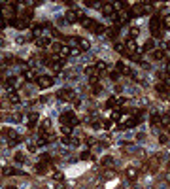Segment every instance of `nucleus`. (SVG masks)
Instances as JSON below:
<instances>
[{
  "label": "nucleus",
  "mask_w": 170,
  "mask_h": 189,
  "mask_svg": "<svg viewBox=\"0 0 170 189\" xmlns=\"http://www.w3.org/2000/svg\"><path fill=\"white\" fill-rule=\"evenodd\" d=\"M125 174H127V178H129L131 182H136V178H138V170H136L134 167H129Z\"/></svg>",
  "instance_id": "f3484780"
},
{
  "label": "nucleus",
  "mask_w": 170,
  "mask_h": 189,
  "mask_svg": "<svg viewBox=\"0 0 170 189\" xmlns=\"http://www.w3.org/2000/svg\"><path fill=\"white\" fill-rule=\"evenodd\" d=\"M62 132L68 136V134H72V129H70V127H62Z\"/></svg>",
  "instance_id": "09e8293b"
},
{
  "label": "nucleus",
  "mask_w": 170,
  "mask_h": 189,
  "mask_svg": "<svg viewBox=\"0 0 170 189\" xmlns=\"http://www.w3.org/2000/svg\"><path fill=\"white\" fill-rule=\"evenodd\" d=\"M138 34H140V29H138V27H132V29L129 30V38H131V40H134Z\"/></svg>",
  "instance_id": "2f4dec72"
},
{
  "label": "nucleus",
  "mask_w": 170,
  "mask_h": 189,
  "mask_svg": "<svg viewBox=\"0 0 170 189\" xmlns=\"http://www.w3.org/2000/svg\"><path fill=\"white\" fill-rule=\"evenodd\" d=\"M151 4H136V6H132V10H131V17H138V15H144V13H148L151 8H149Z\"/></svg>",
  "instance_id": "423d86ee"
},
{
  "label": "nucleus",
  "mask_w": 170,
  "mask_h": 189,
  "mask_svg": "<svg viewBox=\"0 0 170 189\" xmlns=\"http://www.w3.org/2000/svg\"><path fill=\"white\" fill-rule=\"evenodd\" d=\"M149 29H151L153 38H161V34H163V21H161V17H159V15H155V17L151 19Z\"/></svg>",
  "instance_id": "f03ea898"
},
{
  "label": "nucleus",
  "mask_w": 170,
  "mask_h": 189,
  "mask_svg": "<svg viewBox=\"0 0 170 189\" xmlns=\"http://www.w3.org/2000/svg\"><path fill=\"white\" fill-rule=\"evenodd\" d=\"M159 142H161V144H166V142H168V136H166V134H159Z\"/></svg>",
  "instance_id": "37998d69"
},
{
  "label": "nucleus",
  "mask_w": 170,
  "mask_h": 189,
  "mask_svg": "<svg viewBox=\"0 0 170 189\" xmlns=\"http://www.w3.org/2000/svg\"><path fill=\"white\" fill-rule=\"evenodd\" d=\"M49 44H51V40H49V38H45V36H42V38L36 40V45H38V47H47Z\"/></svg>",
  "instance_id": "5701e85b"
},
{
  "label": "nucleus",
  "mask_w": 170,
  "mask_h": 189,
  "mask_svg": "<svg viewBox=\"0 0 170 189\" xmlns=\"http://www.w3.org/2000/svg\"><path fill=\"white\" fill-rule=\"evenodd\" d=\"M125 51L127 53H136V42L134 40H127V44H125Z\"/></svg>",
  "instance_id": "dca6fc26"
},
{
  "label": "nucleus",
  "mask_w": 170,
  "mask_h": 189,
  "mask_svg": "<svg viewBox=\"0 0 170 189\" xmlns=\"http://www.w3.org/2000/svg\"><path fill=\"white\" fill-rule=\"evenodd\" d=\"M119 189H123V187H119Z\"/></svg>",
  "instance_id": "0e129e2a"
},
{
  "label": "nucleus",
  "mask_w": 170,
  "mask_h": 189,
  "mask_svg": "<svg viewBox=\"0 0 170 189\" xmlns=\"http://www.w3.org/2000/svg\"><path fill=\"white\" fill-rule=\"evenodd\" d=\"M57 99H61V100H72V99H74V91H72V89H61L59 93H57Z\"/></svg>",
  "instance_id": "1a4fd4ad"
},
{
  "label": "nucleus",
  "mask_w": 170,
  "mask_h": 189,
  "mask_svg": "<svg viewBox=\"0 0 170 189\" xmlns=\"http://www.w3.org/2000/svg\"><path fill=\"white\" fill-rule=\"evenodd\" d=\"M61 123H62V127L74 129V127L80 123V119H78V115H76L74 112H62V113H61Z\"/></svg>",
  "instance_id": "f257e3e1"
},
{
  "label": "nucleus",
  "mask_w": 170,
  "mask_h": 189,
  "mask_svg": "<svg viewBox=\"0 0 170 189\" xmlns=\"http://www.w3.org/2000/svg\"><path fill=\"white\" fill-rule=\"evenodd\" d=\"M76 44H78V49H80V51H87L89 47H91V42H89V40H85V38H78V40H76Z\"/></svg>",
  "instance_id": "4468645a"
},
{
  "label": "nucleus",
  "mask_w": 170,
  "mask_h": 189,
  "mask_svg": "<svg viewBox=\"0 0 170 189\" xmlns=\"http://www.w3.org/2000/svg\"><path fill=\"white\" fill-rule=\"evenodd\" d=\"M13 159H15L19 164H21V163H25V157H23V153H15V157H13Z\"/></svg>",
  "instance_id": "79ce46f5"
},
{
  "label": "nucleus",
  "mask_w": 170,
  "mask_h": 189,
  "mask_svg": "<svg viewBox=\"0 0 170 189\" xmlns=\"http://www.w3.org/2000/svg\"><path fill=\"white\" fill-rule=\"evenodd\" d=\"M2 6H4V8L0 10V12H2V17H4V19H10V23H11L13 17H15V8H13L15 4L10 2V4H2Z\"/></svg>",
  "instance_id": "39448f33"
},
{
  "label": "nucleus",
  "mask_w": 170,
  "mask_h": 189,
  "mask_svg": "<svg viewBox=\"0 0 170 189\" xmlns=\"http://www.w3.org/2000/svg\"><path fill=\"white\" fill-rule=\"evenodd\" d=\"M36 170H38L40 174H44V172L47 170V167H45V163H38V164H36Z\"/></svg>",
  "instance_id": "4c0bfd02"
},
{
  "label": "nucleus",
  "mask_w": 170,
  "mask_h": 189,
  "mask_svg": "<svg viewBox=\"0 0 170 189\" xmlns=\"http://www.w3.org/2000/svg\"><path fill=\"white\" fill-rule=\"evenodd\" d=\"M10 25H13L15 29H19V30H25L29 25H30V23L29 21H25V19H13L11 23H10Z\"/></svg>",
  "instance_id": "ddd939ff"
},
{
  "label": "nucleus",
  "mask_w": 170,
  "mask_h": 189,
  "mask_svg": "<svg viewBox=\"0 0 170 189\" xmlns=\"http://www.w3.org/2000/svg\"><path fill=\"white\" fill-rule=\"evenodd\" d=\"M2 174H4V176H19V174H23V172H21V170H15V168H11V167H6Z\"/></svg>",
  "instance_id": "412c9836"
},
{
  "label": "nucleus",
  "mask_w": 170,
  "mask_h": 189,
  "mask_svg": "<svg viewBox=\"0 0 170 189\" xmlns=\"http://www.w3.org/2000/svg\"><path fill=\"white\" fill-rule=\"evenodd\" d=\"M61 47H62V44H57V42H55V44H51V49H53V53H55V55H59Z\"/></svg>",
  "instance_id": "e433bc0d"
},
{
  "label": "nucleus",
  "mask_w": 170,
  "mask_h": 189,
  "mask_svg": "<svg viewBox=\"0 0 170 189\" xmlns=\"http://www.w3.org/2000/svg\"><path fill=\"white\" fill-rule=\"evenodd\" d=\"M6 27V19L2 17V12H0V29H4Z\"/></svg>",
  "instance_id": "a18cd8bd"
},
{
  "label": "nucleus",
  "mask_w": 170,
  "mask_h": 189,
  "mask_svg": "<svg viewBox=\"0 0 170 189\" xmlns=\"http://www.w3.org/2000/svg\"><path fill=\"white\" fill-rule=\"evenodd\" d=\"M8 102H10V104H19V102H21V97H19L17 93H10V94H8Z\"/></svg>",
  "instance_id": "aec40b11"
},
{
  "label": "nucleus",
  "mask_w": 170,
  "mask_h": 189,
  "mask_svg": "<svg viewBox=\"0 0 170 189\" xmlns=\"http://www.w3.org/2000/svg\"><path fill=\"white\" fill-rule=\"evenodd\" d=\"M106 34H108V38H112V40H115V38H117V34H119V27H117V25H113V27H110V29L106 30Z\"/></svg>",
  "instance_id": "a211bd4d"
},
{
  "label": "nucleus",
  "mask_w": 170,
  "mask_h": 189,
  "mask_svg": "<svg viewBox=\"0 0 170 189\" xmlns=\"http://www.w3.org/2000/svg\"><path fill=\"white\" fill-rule=\"evenodd\" d=\"M85 142H87V146H93V142H94V140H93L91 136H87V138H85Z\"/></svg>",
  "instance_id": "864d4df0"
},
{
  "label": "nucleus",
  "mask_w": 170,
  "mask_h": 189,
  "mask_svg": "<svg viewBox=\"0 0 170 189\" xmlns=\"http://www.w3.org/2000/svg\"><path fill=\"white\" fill-rule=\"evenodd\" d=\"M70 140H72L70 136H64V138H62V144H70Z\"/></svg>",
  "instance_id": "5fc2aeb1"
},
{
  "label": "nucleus",
  "mask_w": 170,
  "mask_h": 189,
  "mask_svg": "<svg viewBox=\"0 0 170 189\" xmlns=\"http://www.w3.org/2000/svg\"><path fill=\"white\" fill-rule=\"evenodd\" d=\"M110 76H112V80H117V76H119V72H117V70H115V72H112Z\"/></svg>",
  "instance_id": "6e6d98bb"
},
{
  "label": "nucleus",
  "mask_w": 170,
  "mask_h": 189,
  "mask_svg": "<svg viewBox=\"0 0 170 189\" xmlns=\"http://www.w3.org/2000/svg\"><path fill=\"white\" fill-rule=\"evenodd\" d=\"M42 30H44V27L42 25H36V27H32V36L38 40V38H42Z\"/></svg>",
  "instance_id": "393cba45"
},
{
  "label": "nucleus",
  "mask_w": 170,
  "mask_h": 189,
  "mask_svg": "<svg viewBox=\"0 0 170 189\" xmlns=\"http://www.w3.org/2000/svg\"><path fill=\"white\" fill-rule=\"evenodd\" d=\"M55 189H64V183H62V182H59V183L55 185Z\"/></svg>",
  "instance_id": "4d7b16f0"
},
{
  "label": "nucleus",
  "mask_w": 170,
  "mask_h": 189,
  "mask_svg": "<svg viewBox=\"0 0 170 189\" xmlns=\"http://www.w3.org/2000/svg\"><path fill=\"white\" fill-rule=\"evenodd\" d=\"M163 29H168L170 30V13L163 17Z\"/></svg>",
  "instance_id": "f704fd0d"
},
{
  "label": "nucleus",
  "mask_w": 170,
  "mask_h": 189,
  "mask_svg": "<svg viewBox=\"0 0 170 189\" xmlns=\"http://www.w3.org/2000/svg\"><path fill=\"white\" fill-rule=\"evenodd\" d=\"M106 29H104V25H100V23H96V27H94V34H102Z\"/></svg>",
  "instance_id": "58836bf2"
},
{
  "label": "nucleus",
  "mask_w": 170,
  "mask_h": 189,
  "mask_svg": "<svg viewBox=\"0 0 170 189\" xmlns=\"http://www.w3.org/2000/svg\"><path fill=\"white\" fill-rule=\"evenodd\" d=\"M51 176H53V180H57V182H61V180H62V172H59V170H55Z\"/></svg>",
  "instance_id": "ea45409f"
},
{
  "label": "nucleus",
  "mask_w": 170,
  "mask_h": 189,
  "mask_svg": "<svg viewBox=\"0 0 170 189\" xmlns=\"http://www.w3.org/2000/svg\"><path fill=\"white\" fill-rule=\"evenodd\" d=\"M81 27H83V29H87V30H91V32H94L96 21H94V19H87V17H83V19H81Z\"/></svg>",
  "instance_id": "f8f14e48"
},
{
  "label": "nucleus",
  "mask_w": 170,
  "mask_h": 189,
  "mask_svg": "<svg viewBox=\"0 0 170 189\" xmlns=\"http://www.w3.org/2000/svg\"><path fill=\"white\" fill-rule=\"evenodd\" d=\"M80 19H83V10H80V8H70V10L66 12V21L74 23V21H80Z\"/></svg>",
  "instance_id": "20e7f679"
},
{
  "label": "nucleus",
  "mask_w": 170,
  "mask_h": 189,
  "mask_svg": "<svg viewBox=\"0 0 170 189\" xmlns=\"http://www.w3.org/2000/svg\"><path fill=\"white\" fill-rule=\"evenodd\" d=\"M161 125H166V127H170V113H164V115H161Z\"/></svg>",
  "instance_id": "72a5a7b5"
},
{
  "label": "nucleus",
  "mask_w": 170,
  "mask_h": 189,
  "mask_svg": "<svg viewBox=\"0 0 170 189\" xmlns=\"http://www.w3.org/2000/svg\"><path fill=\"white\" fill-rule=\"evenodd\" d=\"M6 189H17V187H13V185H10V187H6Z\"/></svg>",
  "instance_id": "052dcab7"
},
{
  "label": "nucleus",
  "mask_w": 170,
  "mask_h": 189,
  "mask_svg": "<svg viewBox=\"0 0 170 189\" xmlns=\"http://www.w3.org/2000/svg\"><path fill=\"white\" fill-rule=\"evenodd\" d=\"M104 164H112V161H110V157H104V161H102Z\"/></svg>",
  "instance_id": "13d9d810"
},
{
  "label": "nucleus",
  "mask_w": 170,
  "mask_h": 189,
  "mask_svg": "<svg viewBox=\"0 0 170 189\" xmlns=\"http://www.w3.org/2000/svg\"><path fill=\"white\" fill-rule=\"evenodd\" d=\"M81 159H91V153H89V150L81 151Z\"/></svg>",
  "instance_id": "49530a36"
},
{
  "label": "nucleus",
  "mask_w": 170,
  "mask_h": 189,
  "mask_svg": "<svg viewBox=\"0 0 170 189\" xmlns=\"http://www.w3.org/2000/svg\"><path fill=\"white\" fill-rule=\"evenodd\" d=\"M168 170H170V163H168Z\"/></svg>",
  "instance_id": "680f3d73"
},
{
  "label": "nucleus",
  "mask_w": 170,
  "mask_h": 189,
  "mask_svg": "<svg viewBox=\"0 0 170 189\" xmlns=\"http://www.w3.org/2000/svg\"><path fill=\"white\" fill-rule=\"evenodd\" d=\"M36 123H38V113H30L27 117V127L29 129H36Z\"/></svg>",
  "instance_id": "2eb2a0df"
},
{
  "label": "nucleus",
  "mask_w": 170,
  "mask_h": 189,
  "mask_svg": "<svg viewBox=\"0 0 170 189\" xmlns=\"http://www.w3.org/2000/svg\"><path fill=\"white\" fill-rule=\"evenodd\" d=\"M166 49H168V51H170V42H168V44H166Z\"/></svg>",
  "instance_id": "bf43d9fd"
},
{
  "label": "nucleus",
  "mask_w": 170,
  "mask_h": 189,
  "mask_svg": "<svg viewBox=\"0 0 170 189\" xmlns=\"http://www.w3.org/2000/svg\"><path fill=\"white\" fill-rule=\"evenodd\" d=\"M155 89H157L159 93H163V94H166V91H168V87H166V85H164L163 81H159V83L155 85Z\"/></svg>",
  "instance_id": "473e14b6"
},
{
  "label": "nucleus",
  "mask_w": 170,
  "mask_h": 189,
  "mask_svg": "<svg viewBox=\"0 0 170 189\" xmlns=\"http://www.w3.org/2000/svg\"><path fill=\"white\" fill-rule=\"evenodd\" d=\"M51 70L55 74H61L62 72V59H59V61H55L53 64H51Z\"/></svg>",
  "instance_id": "6ab92c4d"
},
{
  "label": "nucleus",
  "mask_w": 170,
  "mask_h": 189,
  "mask_svg": "<svg viewBox=\"0 0 170 189\" xmlns=\"http://www.w3.org/2000/svg\"><path fill=\"white\" fill-rule=\"evenodd\" d=\"M85 74H87L89 78L99 76V72H96V68H94V66H85Z\"/></svg>",
  "instance_id": "bb28decb"
},
{
  "label": "nucleus",
  "mask_w": 170,
  "mask_h": 189,
  "mask_svg": "<svg viewBox=\"0 0 170 189\" xmlns=\"http://www.w3.org/2000/svg\"><path fill=\"white\" fill-rule=\"evenodd\" d=\"M4 87H6L10 93H15V89H19V83H17L15 78H8V80L4 81Z\"/></svg>",
  "instance_id": "9b49d317"
},
{
  "label": "nucleus",
  "mask_w": 170,
  "mask_h": 189,
  "mask_svg": "<svg viewBox=\"0 0 170 189\" xmlns=\"http://www.w3.org/2000/svg\"><path fill=\"white\" fill-rule=\"evenodd\" d=\"M85 6H89V8H93V6H96V2H93V0H87V2H85Z\"/></svg>",
  "instance_id": "603ef678"
},
{
  "label": "nucleus",
  "mask_w": 170,
  "mask_h": 189,
  "mask_svg": "<svg viewBox=\"0 0 170 189\" xmlns=\"http://www.w3.org/2000/svg\"><path fill=\"white\" fill-rule=\"evenodd\" d=\"M148 167H149V170H153V172H155V170H157V167H159V157H151Z\"/></svg>",
  "instance_id": "b1692460"
},
{
  "label": "nucleus",
  "mask_w": 170,
  "mask_h": 189,
  "mask_svg": "<svg viewBox=\"0 0 170 189\" xmlns=\"http://www.w3.org/2000/svg\"><path fill=\"white\" fill-rule=\"evenodd\" d=\"M68 55H70V47H68V45H62V47H61V51H59V57L64 61Z\"/></svg>",
  "instance_id": "a878e982"
},
{
  "label": "nucleus",
  "mask_w": 170,
  "mask_h": 189,
  "mask_svg": "<svg viewBox=\"0 0 170 189\" xmlns=\"http://www.w3.org/2000/svg\"><path fill=\"white\" fill-rule=\"evenodd\" d=\"M151 125L153 127L161 125V113H151Z\"/></svg>",
  "instance_id": "c756f323"
},
{
  "label": "nucleus",
  "mask_w": 170,
  "mask_h": 189,
  "mask_svg": "<svg viewBox=\"0 0 170 189\" xmlns=\"http://www.w3.org/2000/svg\"><path fill=\"white\" fill-rule=\"evenodd\" d=\"M49 129H51V121H49V119H44V121H42V129H40V131L47 132Z\"/></svg>",
  "instance_id": "7c9ffc66"
},
{
  "label": "nucleus",
  "mask_w": 170,
  "mask_h": 189,
  "mask_svg": "<svg viewBox=\"0 0 170 189\" xmlns=\"http://www.w3.org/2000/svg\"><path fill=\"white\" fill-rule=\"evenodd\" d=\"M40 161H42V163H45V164H47V163H49V161H51V155H47V153H44V155H42V157H40Z\"/></svg>",
  "instance_id": "a19ab883"
},
{
  "label": "nucleus",
  "mask_w": 170,
  "mask_h": 189,
  "mask_svg": "<svg viewBox=\"0 0 170 189\" xmlns=\"http://www.w3.org/2000/svg\"><path fill=\"white\" fill-rule=\"evenodd\" d=\"M36 85H38L40 89H49V87L53 85V78H51V76H38Z\"/></svg>",
  "instance_id": "0eeeda50"
},
{
  "label": "nucleus",
  "mask_w": 170,
  "mask_h": 189,
  "mask_svg": "<svg viewBox=\"0 0 170 189\" xmlns=\"http://www.w3.org/2000/svg\"><path fill=\"white\" fill-rule=\"evenodd\" d=\"M23 78H25L27 81H36L38 74H36V70H32V68H25V70H23Z\"/></svg>",
  "instance_id": "9d476101"
},
{
  "label": "nucleus",
  "mask_w": 170,
  "mask_h": 189,
  "mask_svg": "<svg viewBox=\"0 0 170 189\" xmlns=\"http://www.w3.org/2000/svg\"><path fill=\"white\" fill-rule=\"evenodd\" d=\"M112 19L117 23V27H121V25H127V23L131 21V12H127V10H125V12H117V13H115Z\"/></svg>",
  "instance_id": "7ed1b4c3"
},
{
  "label": "nucleus",
  "mask_w": 170,
  "mask_h": 189,
  "mask_svg": "<svg viewBox=\"0 0 170 189\" xmlns=\"http://www.w3.org/2000/svg\"><path fill=\"white\" fill-rule=\"evenodd\" d=\"M102 13H104L106 17H113V15L117 13L115 4H112V2H104V4H102Z\"/></svg>",
  "instance_id": "6e6552de"
},
{
  "label": "nucleus",
  "mask_w": 170,
  "mask_h": 189,
  "mask_svg": "<svg viewBox=\"0 0 170 189\" xmlns=\"http://www.w3.org/2000/svg\"><path fill=\"white\" fill-rule=\"evenodd\" d=\"M155 61H161V59H164V51L163 49H153V55H151Z\"/></svg>",
  "instance_id": "c85d7f7f"
},
{
  "label": "nucleus",
  "mask_w": 170,
  "mask_h": 189,
  "mask_svg": "<svg viewBox=\"0 0 170 189\" xmlns=\"http://www.w3.org/2000/svg\"><path fill=\"white\" fill-rule=\"evenodd\" d=\"M70 144H72V146H80V140H78V138H72Z\"/></svg>",
  "instance_id": "8fccbe9b"
},
{
  "label": "nucleus",
  "mask_w": 170,
  "mask_h": 189,
  "mask_svg": "<svg viewBox=\"0 0 170 189\" xmlns=\"http://www.w3.org/2000/svg\"><path fill=\"white\" fill-rule=\"evenodd\" d=\"M115 102H117V97H110L108 102H106V106L108 108H115Z\"/></svg>",
  "instance_id": "c9c22d12"
},
{
  "label": "nucleus",
  "mask_w": 170,
  "mask_h": 189,
  "mask_svg": "<svg viewBox=\"0 0 170 189\" xmlns=\"http://www.w3.org/2000/svg\"><path fill=\"white\" fill-rule=\"evenodd\" d=\"M94 68H96V72H99V76H102L106 72V62L104 61H99V62L94 64Z\"/></svg>",
  "instance_id": "4be33fe9"
},
{
  "label": "nucleus",
  "mask_w": 170,
  "mask_h": 189,
  "mask_svg": "<svg viewBox=\"0 0 170 189\" xmlns=\"http://www.w3.org/2000/svg\"><path fill=\"white\" fill-rule=\"evenodd\" d=\"M153 47H155V42H153V38L145 40V44H144V51H151Z\"/></svg>",
  "instance_id": "cd10ccee"
},
{
  "label": "nucleus",
  "mask_w": 170,
  "mask_h": 189,
  "mask_svg": "<svg viewBox=\"0 0 170 189\" xmlns=\"http://www.w3.org/2000/svg\"><path fill=\"white\" fill-rule=\"evenodd\" d=\"M112 125H113V121H112V119H108V121H104V127H106V129H110Z\"/></svg>",
  "instance_id": "3c124183"
},
{
  "label": "nucleus",
  "mask_w": 170,
  "mask_h": 189,
  "mask_svg": "<svg viewBox=\"0 0 170 189\" xmlns=\"http://www.w3.org/2000/svg\"><path fill=\"white\" fill-rule=\"evenodd\" d=\"M115 49H117V51H121V53H125V47H123V44H115Z\"/></svg>",
  "instance_id": "de8ad7c7"
},
{
  "label": "nucleus",
  "mask_w": 170,
  "mask_h": 189,
  "mask_svg": "<svg viewBox=\"0 0 170 189\" xmlns=\"http://www.w3.org/2000/svg\"><path fill=\"white\" fill-rule=\"evenodd\" d=\"M36 150H38V146L34 144V142H30V144H29V151H30V153H34Z\"/></svg>",
  "instance_id": "c03bdc74"
},
{
  "label": "nucleus",
  "mask_w": 170,
  "mask_h": 189,
  "mask_svg": "<svg viewBox=\"0 0 170 189\" xmlns=\"http://www.w3.org/2000/svg\"><path fill=\"white\" fill-rule=\"evenodd\" d=\"M0 70H2V64H0Z\"/></svg>",
  "instance_id": "e2e57ef3"
}]
</instances>
